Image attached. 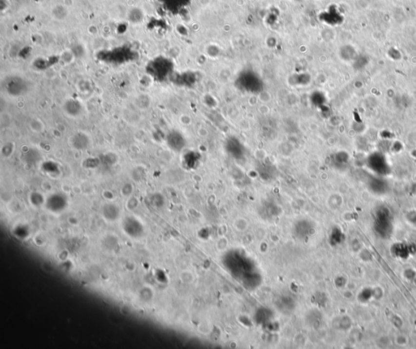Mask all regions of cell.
<instances>
[{"instance_id":"cell-1","label":"cell","mask_w":416,"mask_h":349,"mask_svg":"<svg viewBox=\"0 0 416 349\" xmlns=\"http://www.w3.org/2000/svg\"><path fill=\"white\" fill-rule=\"evenodd\" d=\"M5 88L7 94L11 96H20L26 92V82L19 77H12L7 79Z\"/></svg>"},{"instance_id":"cell-2","label":"cell","mask_w":416,"mask_h":349,"mask_svg":"<svg viewBox=\"0 0 416 349\" xmlns=\"http://www.w3.org/2000/svg\"><path fill=\"white\" fill-rule=\"evenodd\" d=\"M68 205V200L65 195L61 193H55L46 200L45 205L51 212H60L65 209Z\"/></svg>"},{"instance_id":"cell-3","label":"cell","mask_w":416,"mask_h":349,"mask_svg":"<svg viewBox=\"0 0 416 349\" xmlns=\"http://www.w3.org/2000/svg\"><path fill=\"white\" fill-rule=\"evenodd\" d=\"M122 226H123V229L126 232L127 234L134 238L141 236L143 232V226L141 222H139L136 217H132V216L125 217L123 221Z\"/></svg>"},{"instance_id":"cell-4","label":"cell","mask_w":416,"mask_h":349,"mask_svg":"<svg viewBox=\"0 0 416 349\" xmlns=\"http://www.w3.org/2000/svg\"><path fill=\"white\" fill-rule=\"evenodd\" d=\"M90 139L87 134L84 132H77L71 137L70 144L73 148L78 151H84L90 146Z\"/></svg>"},{"instance_id":"cell-5","label":"cell","mask_w":416,"mask_h":349,"mask_svg":"<svg viewBox=\"0 0 416 349\" xmlns=\"http://www.w3.org/2000/svg\"><path fill=\"white\" fill-rule=\"evenodd\" d=\"M63 112L70 117H78L83 112L84 107L79 100L69 99L66 100L63 105Z\"/></svg>"},{"instance_id":"cell-6","label":"cell","mask_w":416,"mask_h":349,"mask_svg":"<svg viewBox=\"0 0 416 349\" xmlns=\"http://www.w3.org/2000/svg\"><path fill=\"white\" fill-rule=\"evenodd\" d=\"M166 142H167L168 146L172 150L176 151H181L184 148L185 144V139L182 136V134L178 131H176V130L168 133Z\"/></svg>"},{"instance_id":"cell-7","label":"cell","mask_w":416,"mask_h":349,"mask_svg":"<svg viewBox=\"0 0 416 349\" xmlns=\"http://www.w3.org/2000/svg\"><path fill=\"white\" fill-rule=\"evenodd\" d=\"M101 212L102 217L107 222H116L120 216L119 207L115 203H106L102 205Z\"/></svg>"},{"instance_id":"cell-8","label":"cell","mask_w":416,"mask_h":349,"mask_svg":"<svg viewBox=\"0 0 416 349\" xmlns=\"http://www.w3.org/2000/svg\"><path fill=\"white\" fill-rule=\"evenodd\" d=\"M154 292L150 287L145 286L139 290V297L143 302H150L153 299Z\"/></svg>"},{"instance_id":"cell-9","label":"cell","mask_w":416,"mask_h":349,"mask_svg":"<svg viewBox=\"0 0 416 349\" xmlns=\"http://www.w3.org/2000/svg\"><path fill=\"white\" fill-rule=\"evenodd\" d=\"M29 201L31 203L32 205H34V207H39L46 202V200H44L42 195L39 192H32L31 195L29 196Z\"/></svg>"},{"instance_id":"cell-10","label":"cell","mask_w":416,"mask_h":349,"mask_svg":"<svg viewBox=\"0 0 416 349\" xmlns=\"http://www.w3.org/2000/svg\"><path fill=\"white\" fill-rule=\"evenodd\" d=\"M41 268H42V269L45 271V273H53V265H51V263H49V262H47V261H46V262H43V263H42V265H41Z\"/></svg>"},{"instance_id":"cell-11","label":"cell","mask_w":416,"mask_h":349,"mask_svg":"<svg viewBox=\"0 0 416 349\" xmlns=\"http://www.w3.org/2000/svg\"><path fill=\"white\" fill-rule=\"evenodd\" d=\"M133 191V186L130 184H125L122 188V194L124 195H131Z\"/></svg>"},{"instance_id":"cell-12","label":"cell","mask_w":416,"mask_h":349,"mask_svg":"<svg viewBox=\"0 0 416 349\" xmlns=\"http://www.w3.org/2000/svg\"><path fill=\"white\" fill-rule=\"evenodd\" d=\"M163 61H159V62H156V68H158V66L160 65V64H163ZM160 68V69H157V70H156V73H160V76H162V74H163V72H162V69H161V68Z\"/></svg>"}]
</instances>
